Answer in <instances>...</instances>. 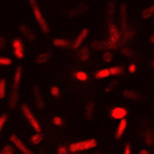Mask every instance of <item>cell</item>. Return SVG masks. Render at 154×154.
<instances>
[{
	"label": "cell",
	"mask_w": 154,
	"mask_h": 154,
	"mask_svg": "<svg viewBox=\"0 0 154 154\" xmlns=\"http://www.w3.org/2000/svg\"><path fill=\"white\" fill-rule=\"evenodd\" d=\"M29 4H31V8H32V11H33L35 20H36V22L39 24L40 29H42V32H43V33H49L50 28H49V25H47V21H46V18H45L43 13L40 11L39 6H38V2H36V0H29Z\"/></svg>",
	"instance_id": "1"
},
{
	"label": "cell",
	"mask_w": 154,
	"mask_h": 154,
	"mask_svg": "<svg viewBox=\"0 0 154 154\" xmlns=\"http://www.w3.org/2000/svg\"><path fill=\"white\" fill-rule=\"evenodd\" d=\"M107 42L110 43V46H111V50L112 49H117L119 46V43H121V32H119V29L117 28L112 21L108 20V39Z\"/></svg>",
	"instance_id": "2"
},
{
	"label": "cell",
	"mask_w": 154,
	"mask_h": 154,
	"mask_svg": "<svg viewBox=\"0 0 154 154\" xmlns=\"http://www.w3.org/2000/svg\"><path fill=\"white\" fill-rule=\"evenodd\" d=\"M97 146L96 139H88V140H81V142H75V143L69 144L68 151L71 153H81V151H86L90 149H94Z\"/></svg>",
	"instance_id": "3"
},
{
	"label": "cell",
	"mask_w": 154,
	"mask_h": 154,
	"mask_svg": "<svg viewBox=\"0 0 154 154\" xmlns=\"http://www.w3.org/2000/svg\"><path fill=\"white\" fill-rule=\"evenodd\" d=\"M22 114H24V117L26 118V121L29 122V125L32 126L36 132H40V124H39V121L36 119V117L32 114L31 108H29L26 104H22Z\"/></svg>",
	"instance_id": "4"
},
{
	"label": "cell",
	"mask_w": 154,
	"mask_h": 154,
	"mask_svg": "<svg viewBox=\"0 0 154 154\" xmlns=\"http://www.w3.org/2000/svg\"><path fill=\"white\" fill-rule=\"evenodd\" d=\"M10 140H11V143L14 144L18 150L21 151V153H24V154H32V150H29L28 147H26V144L24 143V142H22V140L20 139L17 135H11Z\"/></svg>",
	"instance_id": "5"
},
{
	"label": "cell",
	"mask_w": 154,
	"mask_h": 154,
	"mask_svg": "<svg viewBox=\"0 0 154 154\" xmlns=\"http://www.w3.org/2000/svg\"><path fill=\"white\" fill-rule=\"evenodd\" d=\"M119 25H121L122 32H125L126 29L131 28V25L128 22V15H126V7L124 4L119 7Z\"/></svg>",
	"instance_id": "6"
},
{
	"label": "cell",
	"mask_w": 154,
	"mask_h": 154,
	"mask_svg": "<svg viewBox=\"0 0 154 154\" xmlns=\"http://www.w3.org/2000/svg\"><path fill=\"white\" fill-rule=\"evenodd\" d=\"M13 50H14V56L17 58H20V60L24 58L25 53H24V43H22L21 39L17 38V39L13 40Z\"/></svg>",
	"instance_id": "7"
},
{
	"label": "cell",
	"mask_w": 154,
	"mask_h": 154,
	"mask_svg": "<svg viewBox=\"0 0 154 154\" xmlns=\"http://www.w3.org/2000/svg\"><path fill=\"white\" fill-rule=\"evenodd\" d=\"M88 35H89V29H88V28L82 29V31L79 32V35L75 38V40H74V42L71 43L72 49H79V47L82 46V43L86 40V38H88Z\"/></svg>",
	"instance_id": "8"
},
{
	"label": "cell",
	"mask_w": 154,
	"mask_h": 154,
	"mask_svg": "<svg viewBox=\"0 0 154 154\" xmlns=\"http://www.w3.org/2000/svg\"><path fill=\"white\" fill-rule=\"evenodd\" d=\"M128 115V110L125 107H114L110 110V117L112 119H122V118H126Z\"/></svg>",
	"instance_id": "9"
},
{
	"label": "cell",
	"mask_w": 154,
	"mask_h": 154,
	"mask_svg": "<svg viewBox=\"0 0 154 154\" xmlns=\"http://www.w3.org/2000/svg\"><path fill=\"white\" fill-rule=\"evenodd\" d=\"M90 49L97 50V51H104V50L111 49V46H110V43H108L107 40H94V42H92V45H90Z\"/></svg>",
	"instance_id": "10"
},
{
	"label": "cell",
	"mask_w": 154,
	"mask_h": 154,
	"mask_svg": "<svg viewBox=\"0 0 154 154\" xmlns=\"http://www.w3.org/2000/svg\"><path fill=\"white\" fill-rule=\"evenodd\" d=\"M20 32L22 33V36L24 38H26L28 40H35V38H36V35H35V32H33L32 29L29 28L28 25H20Z\"/></svg>",
	"instance_id": "11"
},
{
	"label": "cell",
	"mask_w": 154,
	"mask_h": 154,
	"mask_svg": "<svg viewBox=\"0 0 154 154\" xmlns=\"http://www.w3.org/2000/svg\"><path fill=\"white\" fill-rule=\"evenodd\" d=\"M126 126H128L126 118L119 119V124H118V126H117V132H115V139H121V137L124 136V133H125V131H126Z\"/></svg>",
	"instance_id": "12"
},
{
	"label": "cell",
	"mask_w": 154,
	"mask_h": 154,
	"mask_svg": "<svg viewBox=\"0 0 154 154\" xmlns=\"http://www.w3.org/2000/svg\"><path fill=\"white\" fill-rule=\"evenodd\" d=\"M33 96H35V103H36V106H38V108L45 107V100H43L42 93H40L39 86H33Z\"/></svg>",
	"instance_id": "13"
},
{
	"label": "cell",
	"mask_w": 154,
	"mask_h": 154,
	"mask_svg": "<svg viewBox=\"0 0 154 154\" xmlns=\"http://www.w3.org/2000/svg\"><path fill=\"white\" fill-rule=\"evenodd\" d=\"M78 58H79V61H82V63L89 60L90 58V47H88V46L81 47V50L78 51Z\"/></svg>",
	"instance_id": "14"
},
{
	"label": "cell",
	"mask_w": 154,
	"mask_h": 154,
	"mask_svg": "<svg viewBox=\"0 0 154 154\" xmlns=\"http://www.w3.org/2000/svg\"><path fill=\"white\" fill-rule=\"evenodd\" d=\"M143 140L147 146H153L154 144V132L151 129H144L143 131Z\"/></svg>",
	"instance_id": "15"
},
{
	"label": "cell",
	"mask_w": 154,
	"mask_h": 154,
	"mask_svg": "<svg viewBox=\"0 0 154 154\" xmlns=\"http://www.w3.org/2000/svg\"><path fill=\"white\" fill-rule=\"evenodd\" d=\"M21 76H22V68L17 67L14 74V82H13V90H18L20 88V82H21Z\"/></svg>",
	"instance_id": "16"
},
{
	"label": "cell",
	"mask_w": 154,
	"mask_h": 154,
	"mask_svg": "<svg viewBox=\"0 0 154 154\" xmlns=\"http://www.w3.org/2000/svg\"><path fill=\"white\" fill-rule=\"evenodd\" d=\"M93 114H94V103L93 101H88L86 104V108H85V118L88 121L93 118Z\"/></svg>",
	"instance_id": "17"
},
{
	"label": "cell",
	"mask_w": 154,
	"mask_h": 154,
	"mask_svg": "<svg viewBox=\"0 0 154 154\" xmlns=\"http://www.w3.org/2000/svg\"><path fill=\"white\" fill-rule=\"evenodd\" d=\"M135 29L133 28H129V29H126L125 32H122V35H121V42L122 43H126V42H129V40L132 39L133 36H135Z\"/></svg>",
	"instance_id": "18"
},
{
	"label": "cell",
	"mask_w": 154,
	"mask_h": 154,
	"mask_svg": "<svg viewBox=\"0 0 154 154\" xmlns=\"http://www.w3.org/2000/svg\"><path fill=\"white\" fill-rule=\"evenodd\" d=\"M18 103V90H11L10 94V100H8V107L10 108H15Z\"/></svg>",
	"instance_id": "19"
},
{
	"label": "cell",
	"mask_w": 154,
	"mask_h": 154,
	"mask_svg": "<svg viewBox=\"0 0 154 154\" xmlns=\"http://www.w3.org/2000/svg\"><path fill=\"white\" fill-rule=\"evenodd\" d=\"M50 51H43V53H40L39 56H36V63L38 64H45V63H47V61L50 60Z\"/></svg>",
	"instance_id": "20"
},
{
	"label": "cell",
	"mask_w": 154,
	"mask_h": 154,
	"mask_svg": "<svg viewBox=\"0 0 154 154\" xmlns=\"http://www.w3.org/2000/svg\"><path fill=\"white\" fill-rule=\"evenodd\" d=\"M122 96L125 97V99H128V100H139L140 99L139 93L133 92V90H124V92H122Z\"/></svg>",
	"instance_id": "21"
},
{
	"label": "cell",
	"mask_w": 154,
	"mask_h": 154,
	"mask_svg": "<svg viewBox=\"0 0 154 154\" xmlns=\"http://www.w3.org/2000/svg\"><path fill=\"white\" fill-rule=\"evenodd\" d=\"M53 45L57 47H69L71 46V42H69L68 39H63V38H58V39H54L53 40Z\"/></svg>",
	"instance_id": "22"
},
{
	"label": "cell",
	"mask_w": 154,
	"mask_h": 154,
	"mask_svg": "<svg viewBox=\"0 0 154 154\" xmlns=\"http://www.w3.org/2000/svg\"><path fill=\"white\" fill-rule=\"evenodd\" d=\"M111 74H110V68H101L99 69V71L96 72V79H104V78H107V76H110Z\"/></svg>",
	"instance_id": "23"
},
{
	"label": "cell",
	"mask_w": 154,
	"mask_h": 154,
	"mask_svg": "<svg viewBox=\"0 0 154 154\" xmlns=\"http://www.w3.org/2000/svg\"><path fill=\"white\" fill-rule=\"evenodd\" d=\"M153 15H154V4L142 11V18H143V20H147V18L153 17Z\"/></svg>",
	"instance_id": "24"
},
{
	"label": "cell",
	"mask_w": 154,
	"mask_h": 154,
	"mask_svg": "<svg viewBox=\"0 0 154 154\" xmlns=\"http://www.w3.org/2000/svg\"><path fill=\"white\" fill-rule=\"evenodd\" d=\"M43 133L42 132H36L32 137H31V143L32 144H40L43 142Z\"/></svg>",
	"instance_id": "25"
},
{
	"label": "cell",
	"mask_w": 154,
	"mask_h": 154,
	"mask_svg": "<svg viewBox=\"0 0 154 154\" xmlns=\"http://www.w3.org/2000/svg\"><path fill=\"white\" fill-rule=\"evenodd\" d=\"M74 76H75V79H78L79 82H86L89 79V76H88V74L85 71H76L74 74Z\"/></svg>",
	"instance_id": "26"
},
{
	"label": "cell",
	"mask_w": 154,
	"mask_h": 154,
	"mask_svg": "<svg viewBox=\"0 0 154 154\" xmlns=\"http://www.w3.org/2000/svg\"><path fill=\"white\" fill-rule=\"evenodd\" d=\"M7 92V85H6V79H0V100L6 97Z\"/></svg>",
	"instance_id": "27"
},
{
	"label": "cell",
	"mask_w": 154,
	"mask_h": 154,
	"mask_svg": "<svg viewBox=\"0 0 154 154\" xmlns=\"http://www.w3.org/2000/svg\"><path fill=\"white\" fill-rule=\"evenodd\" d=\"M101 58H103V61H106V63H111L112 58H114V54H112L111 50H104Z\"/></svg>",
	"instance_id": "28"
},
{
	"label": "cell",
	"mask_w": 154,
	"mask_h": 154,
	"mask_svg": "<svg viewBox=\"0 0 154 154\" xmlns=\"http://www.w3.org/2000/svg\"><path fill=\"white\" fill-rule=\"evenodd\" d=\"M122 72H124V68H122L121 65H114L110 68V74L111 75H121Z\"/></svg>",
	"instance_id": "29"
},
{
	"label": "cell",
	"mask_w": 154,
	"mask_h": 154,
	"mask_svg": "<svg viewBox=\"0 0 154 154\" xmlns=\"http://www.w3.org/2000/svg\"><path fill=\"white\" fill-rule=\"evenodd\" d=\"M121 51H122V54H125L126 57H135V56H136V54H135V51H132L131 50V49H129V47H126V46H124L121 49Z\"/></svg>",
	"instance_id": "30"
},
{
	"label": "cell",
	"mask_w": 154,
	"mask_h": 154,
	"mask_svg": "<svg viewBox=\"0 0 154 154\" xmlns=\"http://www.w3.org/2000/svg\"><path fill=\"white\" fill-rule=\"evenodd\" d=\"M50 93H51V96H53V97H60V96H61L60 88H58V86H51Z\"/></svg>",
	"instance_id": "31"
},
{
	"label": "cell",
	"mask_w": 154,
	"mask_h": 154,
	"mask_svg": "<svg viewBox=\"0 0 154 154\" xmlns=\"http://www.w3.org/2000/svg\"><path fill=\"white\" fill-rule=\"evenodd\" d=\"M6 122H7V114H2L0 115V133L3 131V126L6 125Z\"/></svg>",
	"instance_id": "32"
},
{
	"label": "cell",
	"mask_w": 154,
	"mask_h": 154,
	"mask_svg": "<svg viewBox=\"0 0 154 154\" xmlns=\"http://www.w3.org/2000/svg\"><path fill=\"white\" fill-rule=\"evenodd\" d=\"M11 63H13V60H11V58L0 56V65H10Z\"/></svg>",
	"instance_id": "33"
},
{
	"label": "cell",
	"mask_w": 154,
	"mask_h": 154,
	"mask_svg": "<svg viewBox=\"0 0 154 154\" xmlns=\"http://www.w3.org/2000/svg\"><path fill=\"white\" fill-rule=\"evenodd\" d=\"M2 153H3V154H13V153H14V149H13V146L7 144V146H4V147H3Z\"/></svg>",
	"instance_id": "34"
},
{
	"label": "cell",
	"mask_w": 154,
	"mask_h": 154,
	"mask_svg": "<svg viewBox=\"0 0 154 154\" xmlns=\"http://www.w3.org/2000/svg\"><path fill=\"white\" fill-rule=\"evenodd\" d=\"M53 124L56 126H63L64 121H63V118H61V117H54V118H53Z\"/></svg>",
	"instance_id": "35"
},
{
	"label": "cell",
	"mask_w": 154,
	"mask_h": 154,
	"mask_svg": "<svg viewBox=\"0 0 154 154\" xmlns=\"http://www.w3.org/2000/svg\"><path fill=\"white\" fill-rule=\"evenodd\" d=\"M117 85H118V81H112V83H110V85L106 88V92H110V90H112Z\"/></svg>",
	"instance_id": "36"
},
{
	"label": "cell",
	"mask_w": 154,
	"mask_h": 154,
	"mask_svg": "<svg viewBox=\"0 0 154 154\" xmlns=\"http://www.w3.org/2000/svg\"><path fill=\"white\" fill-rule=\"evenodd\" d=\"M57 153L58 154H67V153H68V149H67L65 146H60L57 149Z\"/></svg>",
	"instance_id": "37"
},
{
	"label": "cell",
	"mask_w": 154,
	"mask_h": 154,
	"mask_svg": "<svg viewBox=\"0 0 154 154\" xmlns=\"http://www.w3.org/2000/svg\"><path fill=\"white\" fill-rule=\"evenodd\" d=\"M128 72L129 74H135L136 72V64H129V67H128Z\"/></svg>",
	"instance_id": "38"
},
{
	"label": "cell",
	"mask_w": 154,
	"mask_h": 154,
	"mask_svg": "<svg viewBox=\"0 0 154 154\" xmlns=\"http://www.w3.org/2000/svg\"><path fill=\"white\" fill-rule=\"evenodd\" d=\"M6 49V39L4 36H0V50H4Z\"/></svg>",
	"instance_id": "39"
},
{
	"label": "cell",
	"mask_w": 154,
	"mask_h": 154,
	"mask_svg": "<svg viewBox=\"0 0 154 154\" xmlns=\"http://www.w3.org/2000/svg\"><path fill=\"white\" fill-rule=\"evenodd\" d=\"M124 153H125V154L131 153V144H129V143H125V146H124Z\"/></svg>",
	"instance_id": "40"
},
{
	"label": "cell",
	"mask_w": 154,
	"mask_h": 154,
	"mask_svg": "<svg viewBox=\"0 0 154 154\" xmlns=\"http://www.w3.org/2000/svg\"><path fill=\"white\" fill-rule=\"evenodd\" d=\"M139 153H140V154H149V150H146V149H142Z\"/></svg>",
	"instance_id": "41"
},
{
	"label": "cell",
	"mask_w": 154,
	"mask_h": 154,
	"mask_svg": "<svg viewBox=\"0 0 154 154\" xmlns=\"http://www.w3.org/2000/svg\"><path fill=\"white\" fill-rule=\"evenodd\" d=\"M150 42H151V43H154V33L150 36Z\"/></svg>",
	"instance_id": "42"
},
{
	"label": "cell",
	"mask_w": 154,
	"mask_h": 154,
	"mask_svg": "<svg viewBox=\"0 0 154 154\" xmlns=\"http://www.w3.org/2000/svg\"><path fill=\"white\" fill-rule=\"evenodd\" d=\"M151 67H153V68H154V60L151 61Z\"/></svg>",
	"instance_id": "43"
}]
</instances>
